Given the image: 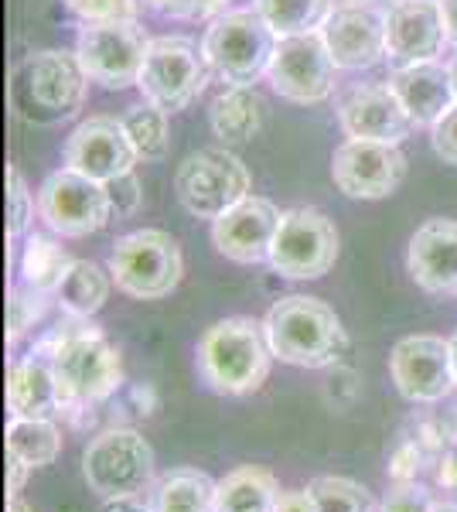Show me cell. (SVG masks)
Returning a JSON list of instances; mask_svg holds the SVG:
<instances>
[{
	"instance_id": "obj_1",
	"label": "cell",
	"mask_w": 457,
	"mask_h": 512,
	"mask_svg": "<svg viewBox=\"0 0 457 512\" xmlns=\"http://www.w3.org/2000/svg\"><path fill=\"white\" fill-rule=\"evenodd\" d=\"M35 349L52 359L58 393H62V414H89L120 390V349L89 318L65 315Z\"/></svg>"
},
{
	"instance_id": "obj_2",
	"label": "cell",
	"mask_w": 457,
	"mask_h": 512,
	"mask_svg": "<svg viewBox=\"0 0 457 512\" xmlns=\"http://www.w3.org/2000/svg\"><path fill=\"white\" fill-rule=\"evenodd\" d=\"M89 76L76 52L65 48H41L14 65L7 82L11 110L24 123L35 127H55L72 120L86 106Z\"/></svg>"
},
{
	"instance_id": "obj_3",
	"label": "cell",
	"mask_w": 457,
	"mask_h": 512,
	"mask_svg": "<svg viewBox=\"0 0 457 512\" xmlns=\"http://www.w3.org/2000/svg\"><path fill=\"white\" fill-rule=\"evenodd\" d=\"M198 373L212 393L249 396L270 376L273 349L267 342V328L256 318H222L209 325L198 338Z\"/></svg>"
},
{
	"instance_id": "obj_4",
	"label": "cell",
	"mask_w": 457,
	"mask_h": 512,
	"mask_svg": "<svg viewBox=\"0 0 457 512\" xmlns=\"http://www.w3.org/2000/svg\"><path fill=\"white\" fill-rule=\"evenodd\" d=\"M273 359L297 369H331L342 362L348 335L342 318L321 297H280L263 318Z\"/></svg>"
},
{
	"instance_id": "obj_5",
	"label": "cell",
	"mask_w": 457,
	"mask_h": 512,
	"mask_svg": "<svg viewBox=\"0 0 457 512\" xmlns=\"http://www.w3.org/2000/svg\"><path fill=\"white\" fill-rule=\"evenodd\" d=\"M277 35L267 21L256 14V7H239L209 21L202 38V52L209 69L226 86H253L270 72Z\"/></svg>"
},
{
	"instance_id": "obj_6",
	"label": "cell",
	"mask_w": 457,
	"mask_h": 512,
	"mask_svg": "<svg viewBox=\"0 0 457 512\" xmlns=\"http://www.w3.org/2000/svg\"><path fill=\"white\" fill-rule=\"evenodd\" d=\"M116 291L137 301H161L185 277V256L178 239L164 229H137L113 243L110 267Z\"/></svg>"
},
{
	"instance_id": "obj_7",
	"label": "cell",
	"mask_w": 457,
	"mask_h": 512,
	"mask_svg": "<svg viewBox=\"0 0 457 512\" xmlns=\"http://www.w3.org/2000/svg\"><path fill=\"white\" fill-rule=\"evenodd\" d=\"M82 478L99 499L144 495L154 485V448L134 427H106L82 451Z\"/></svg>"
},
{
	"instance_id": "obj_8",
	"label": "cell",
	"mask_w": 457,
	"mask_h": 512,
	"mask_svg": "<svg viewBox=\"0 0 457 512\" xmlns=\"http://www.w3.org/2000/svg\"><path fill=\"white\" fill-rule=\"evenodd\" d=\"M253 188L249 168L229 147H205V151L188 154L178 164L174 175V192L195 219H219L236 202H243Z\"/></svg>"
},
{
	"instance_id": "obj_9",
	"label": "cell",
	"mask_w": 457,
	"mask_h": 512,
	"mask_svg": "<svg viewBox=\"0 0 457 512\" xmlns=\"http://www.w3.org/2000/svg\"><path fill=\"white\" fill-rule=\"evenodd\" d=\"M209 62L205 52L185 35H164L151 38L144 69H140L137 89L144 93L147 103L161 106L168 113L188 110L202 96L209 82Z\"/></svg>"
},
{
	"instance_id": "obj_10",
	"label": "cell",
	"mask_w": 457,
	"mask_h": 512,
	"mask_svg": "<svg viewBox=\"0 0 457 512\" xmlns=\"http://www.w3.org/2000/svg\"><path fill=\"white\" fill-rule=\"evenodd\" d=\"M338 260V229L321 209H287L270 246L273 274L287 280H318Z\"/></svg>"
},
{
	"instance_id": "obj_11",
	"label": "cell",
	"mask_w": 457,
	"mask_h": 512,
	"mask_svg": "<svg viewBox=\"0 0 457 512\" xmlns=\"http://www.w3.org/2000/svg\"><path fill=\"white\" fill-rule=\"evenodd\" d=\"M38 216L52 233L82 239L106 229L113 209L103 181H93L72 168H58L38 188Z\"/></svg>"
},
{
	"instance_id": "obj_12",
	"label": "cell",
	"mask_w": 457,
	"mask_h": 512,
	"mask_svg": "<svg viewBox=\"0 0 457 512\" xmlns=\"http://www.w3.org/2000/svg\"><path fill=\"white\" fill-rule=\"evenodd\" d=\"M147 48H151V38L140 28V21L82 24L76 41V55L89 82H99L106 89L137 86Z\"/></svg>"
},
{
	"instance_id": "obj_13",
	"label": "cell",
	"mask_w": 457,
	"mask_h": 512,
	"mask_svg": "<svg viewBox=\"0 0 457 512\" xmlns=\"http://www.w3.org/2000/svg\"><path fill=\"white\" fill-rule=\"evenodd\" d=\"M335 72L338 65L331 59L321 31H307V35L277 41L267 79L277 96L297 106H314L335 93Z\"/></svg>"
},
{
	"instance_id": "obj_14",
	"label": "cell",
	"mask_w": 457,
	"mask_h": 512,
	"mask_svg": "<svg viewBox=\"0 0 457 512\" xmlns=\"http://www.w3.org/2000/svg\"><path fill=\"white\" fill-rule=\"evenodd\" d=\"M389 376L403 400L434 407L457 390L451 338L437 335H406L389 352Z\"/></svg>"
},
{
	"instance_id": "obj_15",
	"label": "cell",
	"mask_w": 457,
	"mask_h": 512,
	"mask_svg": "<svg viewBox=\"0 0 457 512\" xmlns=\"http://www.w3.org/2000/svg\"><path fill=\"white\" fill-rule=\"evenodd\" d=\"M406 178V158L400 144H382V140H355L335 147L331 154V181L348 198H389Z\"/></svg>"
},
{
	"instance_id": "obj_16",
	"label": "cell",
	"mask_w": 457,
	"mask_h": 512,
	"mask_svg": "<svg viewBox=\"0 0 457 512\" xmlns=\"http://www.w3.org/2000/svg\"><path fill=\"white\" fill-rule=\"evenodd\" d=\"M444 45L451 41L440 0H393L386 11V59L393 69L434 62Z\"/></svg>"
},
{
	"instance_id": "obj_17",
	"label": "cell",
	"mask_w": 457,
	"mask_h": 512,
	"mask_svg": "<svg viewBox=\"0 0 457 512\" xmlns=\"http://www.w3.org/2000/svg\"><path fill=\"white\" fill-rule=\"evenodd\" d=\"M321 38L338 69H372L386 59V14L376 4H348L345 0L321 24Z\"/></svg>"
},
{
	"instance_id": "obj_18",
	"label": "cell",
	"mask_w": 457,
	"mask_h": 512,
	"mask_svg": "<svg viewBox=\"0 0 457 512\" xmlns=\"http://www.w3.org/2000/svg\"><path fill=\"white\" fill-rule=\"evenodd\" d=\"M338 123L345 137L382 140V144H403L417 130L410 113L389 89V82H359L338 96Z\"/></svg>"
},
{
	"instance_id": "obj_19",
	"label": "cell",
	"mask_w": 457,
	"mask_h": 512,
	"mask_svg": "<svg viewBox=\"0 0 457 512\" xmlns=\"http://www.w3.org/2000/svg\"><path fill=\"white\" fill-rule=\"evenodd\" d=\"M137 151L130 144L127 130L113 117H89L82 120L65 140V168L79 171V175L93 181H113L127 171H134Z\"/></svg>"
},
{
	"instance_id": "obj_20",
	"label": "cell",
	"mask_w": 457,
	"mask_h": 512,
	"mask_svg": "<svg viewBox=\"0 0 457 512\" xmlns=\"http://www.w3.org/2000/svg\"><path fill=\"white\" fill-rule=\"evenodd\" d=\"M284 212L263 195H246L229 212L212 219V243L232 263L270 260V246Z\"/></svg>"
},
{
	"instance_id": "obj_21",
	"label": "cell",
	"mask_w": 457,
	"mask_h": 512,
	"mask_svg": "<svg viewBox=\"0 0 457 512\" xmlns=\"http://www.w3.org/2000/svg\"><path fill=\"white\" fill-rule=\"evenodd\" d=\"M457 431V417H444V414H430V410H420L403 424V431L396 434L393 448H389V465L386 475L393 485L400 482H417V478L427 472V468L440 465L447 444Z\"/></svg>"
},
{
	"instance_id": "obj_22",
	"label": "cell",
	"mask_w": 457,
	"mask_h": 512,
	"mask_svg": "<svg viewBox=\"0 0 457 512\" xmlns=\"http://www.w3.org/2000/svg\"><path fill=\"white\" fill-rule=\"evenodd\" d=\"M389 89H393L396 99L403 103V110L410 113V120L417 123V127H427V130H434L437 123L457 106L451 65H444L437 59L393 69V76H389Z\"/></svg>"
},
{
	"instance_id": "obj_23",
	"label": "cell",
	"mask_w": 457,
	"mask_h": 512,
	"mask_svg": "<svg viewBox=\"0 0 457 512\" xmlns=\"http://www.w3.org/2000/svg\"><path fill=\"white\" fill-rule=\"evenodd\" d=\"M406 270L427 294H457V222L427 219L406 246Z\"/></svg>"
},
{
	"instance_id": "obj_24",
	"label": "cell",
	"mask_w": 457,
	"mask_h": 512,
	"mask_svg": "<svg viewBox=\"0 0 457 512\" xmlns=\"http://www.w3.org/2000/svg\"><path fill=\"white\" fill-rule=\"evenodd\" d=\"M7 410L11 417L62 414V393H58L52 359L45 352L31 349L7 366Z\"/></svg>"
},
{
	"instance_id": "obj_25",
	"label": "cell",
	"mask_w": 457,
	"mask_h": 512,
	"mask_svg": "<svg viewBox=\"0 0 457 512\" xmlns=\"http://www.w3.org/2000/svg\"><path fill=\"white\" fill-rule=\"evenodd\" d=\"M267 120V103L253 86H229L212 99L209 123L212 134L226 147H243L263 130Z\"/></svg>"
},
{
	"instance_id": "obj_26",
	"label": "cell",
	"mask_w": 457,
	"mask_h": 512,
	"mask_svg": "<svg viewBox=\"0 0 457 512\" xmlns=\"http://www.w3.org/2000/svg\"><path fill=\"white\" fill-rule=\"evenodd\" d=\"M147 499L154 512H219V482L198 468H171L154 478Z\"/></svg>"
},
{
	"instance_id": "obj_27",
	"label": "cell",
	"mask_w": 457,
	"mask_h": 512,
	"mask_svg": "<svg viewBox=\"0 0 457 512\" xmlns=\"http://www.w3.org/2000/svg\"><path fill=\"white\" fill-rule=\"evenodd\" d=\"M113 287L116 284H113L110 270H103L93 260H72L62 287L55 291V301L69 318H93L103 311V304L110 301Z\"/></svg>"
},
{
	"instance_id": "obj_28",
	"label": "cell",
	"mask_w": 457,
	"mask_h": 512,
	"mask_svg": "<svg viewBox=\"0 0 457 512\" xmlns=\"http://www.w3.org/2000/svg\"><path fill=\"white\" fill-rule=\"evenodd\" d=\"M284 492L277 475L260 465H239L219 478V512H273Z\"/></svg>"
},
{
	"instance_id": "obj_29",
	"label": "cell",
	"mask_w": 457,
	"mask_h": 512,
	"mask_svg": "<svg viewBox=\"0 0 457 512\" xmlns=\"http://www.w3.org/2000/svg\"><path fill=\"white\" fill-rule=\"evenodd\" d=\"M7 454L31 468H45L62 454V431L52 417H11L4 431Z\"/></svg>"
},
{
	"instance_id": "obj_30",
	"label": "cell",
	"mask_w": 457,
	"mask_h": 512,
	"mask_svg": "<svg viewBox=\"0 0 457 512\" xmlns=\"http://www.w3.org/2000/svg\"><path fill=\"white\" fill-rule=\"evenodd\" d=\"M123 130H127L130 144H134L137 158L147 161V164H157L168 158L171 151V123H168V110L154 103H137V106H127V113L120 117Z\"/></svg>"
},
{
	"instance_id": "obj_31",
	"label": "cell",
	"mask_w": 457,
	"mask_h": 512,
	"mask_svg": "<svg viewBox=\"0 0 457 512\" xmlns=\"http://www.w3.org/2000/svg\"><path fill=\"white\" fill-rule=\"evenodd\" d=\"M253 7H256V14L270 24L277 38L321 31V24L335 11L331 0H253Z\"/></svg>"
},
{
	"instance_id": "obj_32",
	"label": "cell",
	"mask_w": 457,
	"mask_h": 512,
	"mask_svg": "<svg viewBox=\"0 0 457 512\" xmlns=\"http://www.w3.org/2000/svg\"><path fill=\"white\" fill-rule=\"evenodd\" d=\"M72 267V256L62 250V243H55L52 236H28L21 253V277L24 284L38 287L45 294H55L62 287L65 274Z\"/></svg>"
},
{
	"instance_id": "obj_33",
	"label": "cell",
	"mask_w": 457,
	"mask_h": 512,
	"mask_svg": "<svg viewBox=\"0 0 457 512\" xmlns=\"http://www.w3.org/2000/svg\"><path fill=\"white\" fill-rule=\"evenodd\" d=\"M318 512H379V502L362 482L345 475H318L307 482Z\"/></svg>"
},
{
	"instance_id": "obj_34",
	"label": "cell",
	"mask_w": 457,
	"mask_h": 512,
	"mask_svg": "<svg viewBox=\"0 0 457 512\" xmlns=\"http://www.w3.org/2000/svg\"><path fill=\"white\" fill-rule=\"evenodd\" d=\"M48 308H52V294L31 284H14L7 291V345H18L24 335L35 332L45 321Z\"/></svg>"
},
{
	"instance_id": "obj_35",
	"label": "cell",
	"mask_w": 457,
	"mask_h": 512,
	"mask_svg": "<svg viewBox=\"0 0 457 512\" xmlns=\"http://www.w3.org/2000/svg\"><path fill=\"white\" fill-rule=\"evenodd\" d=\"M31 222H35V195L28 192V181L18 168H7V243L28 236Z\"/></svg>"
},
{
	"instance_id": "obj_36",
	"label": "cell",
	"mask_w": 457,
	"mask_h": 512,
	"mask_svg": "<svg viewBox=\"0 0 457 512\" xmlns=\"http://www.w3.org/2000/svg\"><path fill=\"white\" fill-rule=\"evenodd\" d=\"M82 24H113V21H140L147 0H65Z\"/></svg>"
},
{
	"instance_id": "obj_37",
	"label": "cell",
	"mask_w": 457,
	"mask_h": 512,
	"mask_svg": "<svg viewBox=\"0 0 457 512\" xmlns=\"http://www.w3.org/2000/svg\"><path fill=\"white\" fill-rule=\"evenodd\" d=\"M229 4L232 0H147V7L174 21H215L229 11Z\"/></svg>"
},
{
	"instance_id": "obj_38",
	"label": "cell",
	"mask_w": 457,
	"mask_h": 512,
	"mask_svg": "<svg viewBox=\"0 0 457 512\" xmlns=\"http://www.w3.org/2000/svg\"><path fill=\"white\" fill-rule=\"evenodd\" d=\"M437 499L420 482H400L379 502V512H434Z\"/></svg>"
},
{
	"instance_id": "obj_39",
	"label": "cell",
	"mask_w": 457,
	"mask_h": 512,
	"mask_svg": "<svg viewBox=\"0 0 457 512\" xmlns=\"http://www.w3.org/2000/svg\"><path fill=\"white\" fill-rule=\"evenodd\" d=\"M106 195H110V209L113 219H130L144 202V192H140V178L137 171H127V175L106 181Z\"/></svg>"
},
{
	"instance_id": "obj_40",
	"label": "cell",
	"mask_w": 457,
	"mask_h": 512,
	"mask_svg": "<svg viewBox=\"0 0 457 512\" xmlns=\"http://www.w3.org/2000/svg\"><path fill=\"white\" fill-rule=\"evenodd\" d=\"M430 147H434V154L440 161L457 168V106L430 130Z\"/></svg>"
},
{
	"instance_id": "obj_41",
	"label": "cell",
	"mask_w": 457,
	"mask_h": 512,
	"mask_svg": "<svg viewBox=\"0 0 457 512\" xmlns=\"http://www.w3.org/2000/svg\"><path fill=\"white\" fill-rule=\"evenodd\" d=\"M437 485L447 492V499H454L457 502V431L451 437V444H447V451H444V458H440V465H437Z\"/></svg>"
},
{
	"instance_id": "obj_42",
	"label": "cell",
	"mask_w": 457,
	"mask_h": 512,
	"mask_svg": "<svg viewBox=\"0 0 457 512\" xmlns=\"http://www.w3.org/2000/svg\"><path fill=\"white\" fill-rule=\"evenodd\" d=\"M273 512H318V506H314V499L307 489H284L277 495Z\"/></svg>"
},
{
	"instance_id": "obj_43",
	"label": "cell",
	"mask_w": 457,
	"mask_h": 512,
	"mask_svg": "<svg viewBox=\"0 0 457 512\" xmlns=\"http://www.w3.org/2000/svg\"><path fill=\"white\" fill-rule=\"evenodd\" d=\"M28 472H31V465H24L21 458L7 454V499H18L24 482H28Z\"/></svg>"
},
{
	"instance_id": "obj_44",
	"label": "cell",
	"mask_w": 457,
	"mask_h": 512,
	"mask_svg": "<svg viewBox=\"0 0 457 512\" xmlns=\"http://www.w3.org/2000/svg\"><path fill=\"white\" fill-rule=\"evenodd\" d=\"M103 512H154V506L144 495H116V499H103Z\"/></svg>"
},
{
	"instance_id": "obj_45",
	"label": "cell",
	"mask_w": 457,
	"mask_h": 512,
	"mask_svg": "<svg viewBox=\"0 0 457 512\" xmlns=\"http://www.w3.org/2000/svg\"><path fill=\"white\" fill-rule=\"evenodd\" d=\"M444 4V21H447V41L457 48V0H440Z\"/></svg>"
},
{
	"instance_id": "obj_46",
	"label": "cell",
	"mask_w": 457,
	"mask_h": 512,
	"mask_svg": "<svg viewBox=\"0 0 457 512\" xmlns=\"http://www.w3.org/2000/svg\"><path fill=\"white\" fill-rule=\"evenodd\" d=\"M7 512H35V509H31L28 502H24L21 495H18V499H7Z\"/></svg>"
},
{
	"instance_id": "obj_47",
	"label": "cell",
	"mask_w": 457,
	"mask_h": 512,
	"mask_svg": "<svg viewBox=\"0 0 457 512\" xmlns=\"http://www.w3.org/2000/svg\"><path fill=\"white\" fill-rule=\"evenodd\" d=\"M434 512H457V502L454 499H444V502H437Z\"/></svg>"
},
{
	"instance_id": "obj_48",
	"label": "cell",
	"mask_w": 457,
	"mask_h": 512,
	"mask_svg": "<svg viewBox=\"0 0 457 512\" xmlns=\"http://www.w3.org/2000/svg\"><path fill=\"white\" fill-rule=\"evenodd\" d=\"M451 355H454V376H457V332L451 335Z\"/></svg>"
},
{
	"instance_id": "obj_49",
	"label": "cell",
	"mask_w": 457,
	"mask_h": 512,
	"mask_svg": "<svg viewBox=\"0 0 457 512\" xmlns=\"http://www.w3.org/2000/svg\"><path fill=\"white\" fill-rule=\"evenodd\" d=\"M451 65V76H454V89H457V55H454V62H447Z\"/></svg>"
},
{
	"instance_id": "obj_50",
	"label": "cell",
	"mask_w": 457,
	"mask_h": 512,
	"mask_svg": "<svg viewBox=\"0 0 457 512\" xmlns=\"http://www.w3.org/2000/svg\"><path fill=\"white\" fill-rule=\"evenodd\" d=\"M348 4H376V0H348Z\"/></svg>"
}]
</instances>
